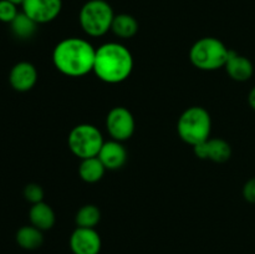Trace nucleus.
Segmentation results:
<instances>
[{
    "label": "nucleus",
    "instance_id": "obj_12",
    "mask_svg": "<svg viewBox=\"0 0 255 254\" xmlns=\"http://www.w3.org/2000/svg\"><path fill=\"white\" fill-rule=\"evenodd\" d=\"M97 157L102 162L105 168L115 171V169L121 168L126 163L127 151L122 142L111 139V141L104 142Z\"/></svg>",
    "mask_w": 255,
    "mask_h": 254
},
{
    "label": "nucleus",
    "instance_id": "obj_11",
    "mask_svg": "<svg viewBox=\"0 0 255 254\" xmlns=\"http://www.w3.org/2000/svg\"><path fill=\"white\" fill-rule=\"evenodd\" d=\"M9 82L15 91H30L37 82L36 67L29 61L17 62L10 70Z\"/></svg>",
    "mask_w": 255,
    "mask_h": 254
},
{
    "label": "nucleus",
    "instance_id": "obj_20",
    "mask_svg": "<svg viewBox=\"0 0 255 254\" xmlns=\"http://www.w3.org/2000/svg\"><path fill=\"white\" fill-rule=\"evenodd\" d=\"M17 5L9 0H0V21L10 24L17 16Z\"/></svg>",
    "mask_w": 255,
    "mask_h": 254
},
{
    "label": "nucleus",
    "instance_id": "obj_24",
    "mask_svg": "<svg viewBox=\"0 0 255 254\" xmlns=\"http://www.w3.org/2000/svg\"><path fill=\"white\" fill-rule=\"evenodd\" d=\"M9 1H11L12 4H15V5H22L24 0H9Z\"/></svg>",
    "mask_w": 255,
    "mask_h": 254
},
{
    "label": "nucleus",
    "instance_id": "obj_5",
    "mask_svg": "<svg viewBox=\"0 0 255 254\" xmlns=\"http://www.w3.org/2000/svg\"><path fill=\"white\" fill-rule=\"evenodd\" d=\"M115 12L105 0H89L79 12L81 29L89 36L99 37L111 30Z\"/></svg>",
    "mask_w": 255,
    "mask_h": 254
},
{
    "label": "nucleus",
    "instance_id": "obj_3",
    "mask_svg": "<svg viewBox=\"0 0 255 254\" xmlns=\"http://www.w3.org/2000/svg\"><path fill=\"white\" fill-rule=\"evenodd\" d=\"M177 131L182 141L192 147L209 138L212 131V119L209 112L201 106L188 107L179 116Z\"/></svg>",
    "mask_w": 255,
    "mask_h": 254
},
{
    "label": "nucleus",
    "instance_id": "obj_19",
    "mask_svg": "<svg viewBox=\"0 0 255 254\" xmlns=\"http://www.w3.org/2000/svg\"><path fill=\"white\" fill-rule=\"evenodd\" d=\"M101 219V212L95 204H86L77 211L75 222L81 228H95Z\"/></svg>",
    "mask_w": 255,
    "mask_h": 254
},
{
    "label": "nucleus",
    "instance_id": "obj_10",
    "mask_svg": "<svg viewBox=\"0 0 255 254\" xmlns=\"http://www.w3.org/2000/svg\"><path fill=\"white\" fill-rule=\"evenodd\" d=\"M194 154L201 159L223 163L232 156V147L227 141L222 138H208L202 143L193 147Z\"/></svg>",
    "mask_w": 255,
    "mask_h": 254
},
{
    "label": "nucleus",
    "instance_id": "obj_6",
    "mask_svg": "<svg viewBox=\"0 0 255 254\" xmlns=\"http://www.w3.org/2000/svg\"><path fill=\"white\" fill-rule=\"evenodd\" d=\"M104 137L96 126L81 124L70 131L67 143L72 153L80 159L96 157L104 144Z\"/></svg>",
    "mask_w": 255,
    "mask_h": 254
},
{
    "label": "nucleus",
    "instance_id": "obj_8",
    "mask_svg": "<svg viewBox=\"0 0 255 254\" xmlns=\"http://www.w3.org/2000/svg\"><path fill=\"white\" fill-rule=\"evenodd\" d=\"M22 12L36 24H47L60 15L62 0H24Z\"/></svg>",
    "mask_w": 255,
    "mask_h": 254
},
{
    "label": "nucleus",
    "instance_id": "obj_22",
    "mask_svg": "<svg viewBox=\"0 0 255 254\" xmlns=\"http://www.w3.org/2000/svg\"><path fill=\"white\" fill-rule=\"evenodd\" d=\"M243 197L246 201L255 203V177L249 179L243 187Z\"/></svg>",
    "mask_w": 255,
    "mask_h": 254
},
{
    "label": "nucleus",
    "instance_id": "obj_14",
    "mask_svg": "<svg viewBox=\"0 0 255 254\" xmlns=\"http://www.w3.org/2000/svg\"><path fill=\"white\" fill-rule=\"evenodd\" d=\"M29 219L32 226L44 232L54 227L56 217L51 207L42 201L40 203L32 204L29 211Z\"/></svg>",
    "mask_w": 255,
    "mask_h": 254
},
{
    "label": "nucleus",
    "instance_id": "obj_17",
    "mask_svg": "<svg viewBox=\"0 0 255 254\" xmlns=\"http://www.w3.org/2000/svg\"><path fill=\"white\" fill-rule=\"evenodd\" d=\"M112 32L121 39H129L138 31V22L132 15L119 14L115 15L111 26Z\"/></svg>",
    "mask_w": 255,
    "mask_h": 254
},
{
    "label": "nucleus",
    "instance_id": "obj_16",
    "mask_svg": "<svg viewBox=\"0 0 255 254\" xmlns=\"http://www.w3.org/2000/svg\"><path fill=\"white\" fill-rule=\"evenodd\" d=\"M15 239H16V243L19 244V247H21L22 249H26V251H34V249L41 247V244L44 243L42 231H40L32 224L21 227L16 232Z\"/></svg>",
    "mask_w": 255,
    "mask_h": 254
},
{
    "label": "nucleus",
    "instance_id": "obj_7",
    "mask_svg": "<svg viewBox=\"0 0 255 254\" xmlns=\"http://www.w3.org/2000/svg\"><path fill=\"white\" fill-rule=\"evenodd\" d=\"M134 117L128 109L122 106L114 107L107 114L106 129L112 139L124 142L132 137L134 132Z\"/></svg>",
    "mask_w": 255,
    "mask_h": 254
},
{
    "label": "nucleus",
    "instance_id": "obj_2",
    "mask_svg": "<svg viewBox=\"0 0 255 254\" xmlns=\"http://www.w3.org/2000/svg\"><path fill=\"white\" fill-rule=\"evenodd\" d=\"M133 70V56L125 45L106 42L96 49L94 71L106 84H120L127 80Z\"/></svg>",
    "mask_w": 255,
    "mask_h": 254
},
{
    "label": "nucleus",
    "instance_id": "obj_4",
    "mask_svg": "<svg viewBox=\"0 0 255 254\" xmlns=\"http://www.w3.org/2000/svg\"><path fill=\"white\" fill-rule=\"evenodd\" d=\"M231 50L217 37L206 36L197 40L189 50V60L194 67L214 71L226 66Z\"/></svg>",
    "mask_w": 255,
    "mask_h": 254
},
{
    "label": "nucleus",
    "instance_id": "obj_1",
    "mask_svg": "<svg viewBox=\"0 0 255 254\" xmlns=\"http://www.w3.org/2000/svg\"><path fill=\"white\" fill-rule=\"evenodd\" d=\"M96 49L81 37L61 40L52 51V62L57 71L69 77H81L94 71Z\"/></svg>",
    "mask_w": 255,
    "mask_h": 254
},
{
    "label": "nucleus",
    "instance_id": "obj_13",
    "mask_svg": "<svg viewBox=\"0 0 255 254\" xmlns=\"http://www.w3.org/2000/svg\"><path fill=\"white\" fill-rule=\"evenodd\" d=\"M226 70L231 79L236 81L244 82L253 76L254 66L253 62L248 57L239 55L238 52L231 50L228 55V59L226 62Z\"/></svg>",
    "mask_w": 255,
    "mask_h": 254
},
{
    "label": "nucleus",
    "instance_id": "obj_18",
    "mask_svg": "<svg viewBox=\"0 0 255 254\" xmlns=\"http://www.w3.org/2000/svg\"><path fill=\"white\" fill-rule=\"evenodd\" d=\"M36 22L32 19H30L25 12H19L17 16L10 22V29L14 36H16L20 40H27L36 34L37 30Z\"/></svg>",
    "mask_w": 255,
    "mask_h": 254
},
{
    "label": "nucleus",
    "instance_id": "obj_15",
    "mask_svg": "<svg viewBox=\"0 0 255 254\" xmlns=\"http://www.w3.org/2000/svg\"><path fill=\"white\" fill-rule=\"evenodd\" d=\"M105 172H106V168L97 156L81 159V163L79 166L80 177L86 183L99 182L104 177Z\"/></svg>",
    "mask_w": 255,
    "mask_h": 254
},
{
    "label": "nucleus",
    "instance_id": "obj_23",
    "mask_svg": "<svg viewBox=\"0 0 255 254\" xmlns=\"http://www.w3.org/2000/svg\"><path fill=\"white\" fill-rule=\"evenodd\" d=\"M248 102H249V105H251L252 109L255 110V86L251 90V92H249Z\"/></svg>",
    "mask_w": 255,
    "mask_h": 254
},
{
    "label": "nucleus",
    "instance_id": "obj_9",
    "mask_svg": "<svg viewBox=\"0 0 255 254\" xmlns=\"http://www.w3.org/2000/svg\"><path fill=\"white\" fill-rule=\"evenodd\" d=\"M101 246V237L95 228L77 227L70 237V248L74 254H99Z\"/></svg>",
    "mask_w": 255,
    "mask_h": 254
},
{
    "label": "nucleus",
    "instance_id": "obj_21",
    "mask_svg": "<svg viewBox=\"0 0 255 254\" xmlns=\"http://www.w3.org/2000/svg\"><path fill=\"white\" fill-rule=\"evenodd\" d=\"M24 197L31 204H36L44 199V189L37 183H29L24 188Z\"/></svg>",
    "mask_w": 255,
    "mask_h": 254
}]
</instances>
